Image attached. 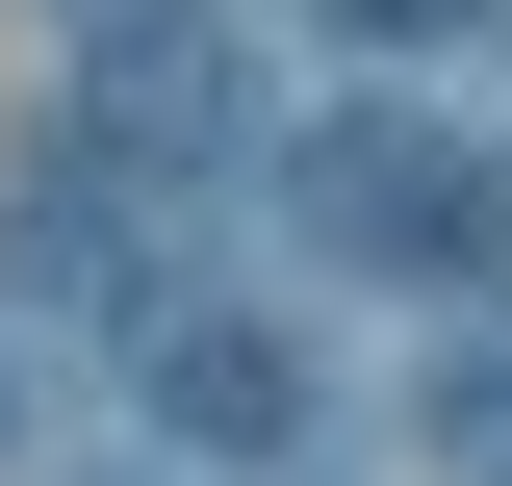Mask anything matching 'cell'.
Listing matches in <instances>:
<instances>
[{
    "label": "cell",
    "instance_id": "obj_2",
    "mask_svg": "<svg viewBox=\"0 0 512 486\" xmlns=\"http://www.w3.org/2000/svg\"><path fill=\"white\" fill-rule=\"evenodd\" d=\"M308 26H359V52H461V26H512V0H308Z\"/></svg>",
    "mask_w": 512,
    "mask_h": 486
},
{
    "label": "cell",
    "instance_id": "obj_1",
    "mask_svg": "<svg viewBox=\"0 0 512 486\" xmlns=\"http://www.w3.org/2000/svg\"><path fill=\"white\" fill-rule=\"evenodd\" d=\"M308 231L359 256V282H512V180L461 154V128H333L308 154Z\"/></svg>",
    "mask_w": 512,
    "mask_h": 486
}]
</instances>
